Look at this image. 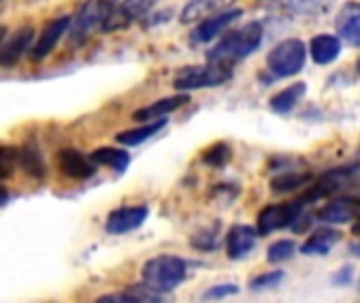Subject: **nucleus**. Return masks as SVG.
I'll return each instance as SVG.
<instances>
[{"mask_svg":"<svg viewBox=\"0 0 360 303\" xmlns=\"http://www.w3.org/2000/svg\"><path fill=\"white\" fill-rule=\"evenodd\" d=\"M257 236H259V232L253 230L251 226H234L230 230V234H228V240H226L228 257L230 259H243V257H247L255 249Z\"/></svg>","mask_w":360,"mask_h":303,"instance_id":"16","label":"nucleus"},{"mask_svg":"<svg viewBox=\"0 0 360 303\" xmlns=\"http://www.w3.org/2000/svg\"><path fill=\"white\" fill-rule=\"evenodd\" d=\"M156 4V0H122L114 13L110 15V19L105 21L101 32H116V30H124L129 27L133 21L143 19V15Z\"/></svg>","mask_w":360,"mask_h":303,"instance_id":"9","label":"nucleus"},{"mask_svg":"<svg viewBox=\"0 0 360 303\" xmlns=\"http://www.w3.org/2000/svg\"><path fill=\"white\" fill-rule=\"evenodd\" d=\"M308 181H310V175H308V173L287 171V173H283V175L274 177L270 186H272V190H274L276 194H285V192H293V190H297L300 186H304V183H308Z\"/></svg>","mask_w":360,"mask_h":303,"instance_id":"25","label":"nucleus"},{"mask_svg":"<svg viewBox=\"0 0 360 303\" xmlns=\"http://www.w3.org/2000/svg\"><path fill=\"white\" fill-rule=\"evenodd\" d=\"M236 293H238L236 285H215L209 291H205L202 299L205 302H215V299H224V297H230V295H236Z\"/></svg>","mask_w":360,"mask_h":303,"instance_id":"29","label":"nucleus"},{"mask_svg":"<svg viewBox=\"0 0 360 303\" xmlns=\"http://www.w3.org/2000/svg\"><path fill=\"white\" fill-rule=\"evenodd\" d=\"M72 19H74V17H70V15H59V17L51 19V21L42 27V32L38 34L36 42L32 44V49H30V59H32V61H42L44 57H49V55L55 51L57 42L63 38V34L70 32Z\"/></svg>","mask_w":360,"mask_h":303,"instance_id":"7","label":"nucleus"},{"mask_svg":"<svg viewBox=\"0 0 360 303\" xmlns=\"http://www.w3.org/2000/svg\"><path fill=\"white\" fill-rule=\"evenodd\" d=\"M95 303H139L135 297L127 295V293H112V295H103Z\"/></svg>","mask_w":360,"mask_h":303,"instance_id":"31","label":"nucleus"},{"mask_svg":"<svg viewBox=\"0 0 360 303\" xmlns=\"http://www.w3.org/2000/svg\"><path fill=\"white\" fill-rule=\"evenodd\" d=\"M171 15H173V11H171V8L160 11V13H156V15H150V19H146V21H143V27L148 30V27H154V25H158V23H162V21H169V19H171Z\"/></svg>","mask_w":360,"mask_h":303,"instance_id":"32","label":"nucleus"},{"mask_svg":"<svg viewBox=\"0 0 360 303\" xmlns=\"http://www.w3.org/2000/svg\"><path fill=\"white\" fill-rule=\"evenodd\" d=\"M295 255V243L293 240H278L268 249V262L270 264H283Z\"/></svg>","mask_w":360,"mask_h":303,"instance_id":"27","label":"nucleus"},{"mask_svg":"<svg viewBox=\"0 0 360 303\" xmlns=\"http://www.w3.org/2000/svg\"><path fill=\"white\" fill-rule=\"evenodd\" d=\"M232 76H234L232 67H226V65H215V63L188 65L175 74L173 89L179 93H190L196 89H213V86L226 84L228 80H232Z\"/></svg>","mask_w":360,"mask_h":303,"instance_id":"5","label":"nucleus"},{"mask_svg":"<svg viewBox=\"0 0 360 303\" xmlns=\"http://www.w3.org/2000/svg\"><path fill=\"white\" fill-rule=\"evenodd\" d=\"M232 0H192L184 11H181V23H190V21H196V19H207V17H213L221 11H228L226 6L230 4Z\"/></svg>","mask_w":360,"mask_h":303,"instance_id":"18","label":"nucleus"},{"mask_svg":"<svg viewBox=\"0 0 360 303\" xmlns=\"http://www.w3.org/2000/svg\"><path fill=\"white\" fill-rule=\"evenodd\" d=\"M308 46L304 40L300 38H287L283 42H278L266 57L268 63V72L274 78H291L295 74H300L306 67V59H308Z\"/></svg>","mask_w":360,"mask_h":303,"instance_id":"3","label":"nucleus"},{"mask_svg":"<svg viewBox=\"0 0 360 303\" xmlns=\"http://www.w3.org/2000/svg\"><path fill=\"white\" fill-rule=\"evenodd\" d=\"M190 101L188 93H177L173 97H165V99H158L146 108H139L137 112H133V120L137 122H156V120H162V116L179 110L181 105H186Z\"/></svg>","mask_w":360,"mask_h":303,"instance_id":"15","label":"nucleus"},{"mask_svg":"<svg viewBox=\"0 0 360 303\" xmlns=\"http://www.w3.org/2000/svg\"><path fill=\"white\" fill-rule=\"evenodd\" d=\"M57 167L70 179H89L97 171L91 158H84L78 150H72V148L61 150L57 154Z\"/></svg>","mask_w":360,"mask_h":303,"instance_id":"11","label":"nucleus"},{"mask_svg":"<svg viewBox=\"0 0 360 303\" xmlns=\"http://www.w3.org/2000/svg\"><path fill=\"white\" fill-rule=\"evenodd\" d=\"M356 72H359V74H360V59H359V61H356Z\"/></svg>","mask_w":360,"mask_h":303,"instance_id":"35","label":"nucleus"},{"mask_svg":"<svg viewBox=\"0 0 360 303\" xmlns=\"http://www.w3.org/2000/svg\"><path fill=\"white\" fill-rule=\"evenodd\" d=\"M291 8L300 15H308V17H321L327 15L338 0H289Z\"/></svg>","mask_w":360,"mask_h":303,"instance_id":"24","label":"nucleus"},{"mask_svg":"<svg viewBox=\"0 0 360 303\" xmlns=\"http://www.w3.org/2000/svg\"><path fill=\"white\" fill-rule=\"evenodd\" d=\"M319 219L323 224L360 221V200L359 198H338V200L329 202L325 209L319 211Z\"/></svg>","mask_w":360,"mask_h":303,"instance_id":"14","label":"nucleus"},{"mask_svg":"<svg viewBox=\"0 0 360 303\" xmlns=\"http://www.w3.org/2000/svg\"><path fill=\"white\" fill-rule=\"evenodd\" d=\"M306 91H308L306 82H295V84L283 89L281 93H276V95L270 99L272 112H276V114H287V112H291V110L302 101V97L306 95Z\"/></svg>","mask_w":360,"mask_h":303,"instance_id":"19","label":"nucleus"},{"mask_svg":"<svg viewBox=\"0 0 360 303\" xmlns=\"http://www.w3.org/2000/svg\"><path fill=\"white\" fill-rule=\"evenodd\" d=\"M264 40V27L259 21H251L234 32H228L209 53L207 61L215 65H226L232 67L234 63L247 59L253 55Z\"/></svg>","mask_w":360,"mask_h":303,"instance_id":"1","label":"nucleus"},{"mask_svg":"<svg viewBox=\"0 0 360 303\" xmlns=\"http://www.w3.org/2000/svg\"><path fill=\"white\" fill-rule=\"evenodd\" d=\"M306 202L300 200H291V202H281V205H270L266 207L259 215H257V232L262 236L272 234L276 230H283L287 226H295V221L302 217Z\"/></svg>","mask_w":360,"mask_h":303,"instance_id":"6","label":"nucleus"},{"mask_svg":"<svg viewBox=\"0 0 360 303\" xmlns=\"http://www.w3.org/2000/svg\"><path fill=\"white\" fill-rule=\"evenodd\" d=\"M167 127V120H156V122H148L139 129H131V131H122L116 135V141L120 146H139L143 141H148L150 137H154L158 131H162Z\"/></svg>","mask_w":360,"mask_h":303,"instance_id":"22","label":"nucleus"},{"mask_svg":"<svg viewBox=\"0 0 360 303\" xmlns=\"http://www.w3.org/2000/svg\"><path fill=\"white\" fill-rule=\"evenodd\" d=\"M340 232L331 230V228H321L319 232H314V236H310V240L302 247L304 255H327L338 243H340Z\"/></svg>","mask_w":360,"mask_h":303,"instance_id":"20","label":"nucleus"},{"mask_svg":"<svg viewBox=\"0 0 360 303\" xmlns=\"http://www.w3.org/2000/svg\"><path fill=\"white\" fill-rule=\"evenodd\" d=\"M148 207H124L116 209L108 215L105 230L110 234H127L137 230L146 219H148Z\"/></svg>","mask_w":360,"mask_h":303,"instance_id":"10","label":"nucleus"},{"mask_svg":"<svg viewBox=\"0 0 360 303\" xmlns=\"http://www.w3.org/2000/svg\"><path fill=\"white\" fill-rule=\"evenodd\" d=\"M19 162L21 167L32 175V177H42L44 175V162L34 143H27L19 150Z\"/></svg>","mask_w":360,"mask_h":303,"instance_id":"23","label":"nucleus"},{"mask_svg":"<svg viewBox=\"0 0 360 303\" xmlns=\"http://www.w3.org/2000/svg\"><path fill=\"white\" fill-rule=\"evenodd\" d=\"M338 36L348 44L360 46V2H346L335 17Z\"/></svg>","mask_w":360,"mask_h":303,"instance_id":"13","label":"nucleus"},{"mask_svg":"<svg viewBox=\"0 0 360 303\" xmlns=\"http://www.w3.org/2000/svg\"><path fill=\"white\" fill-rule=\"evenodd\" d=\"M230 156H232V152H230V146L228 143H215V146H211L202 154V162L209 165V167H213V169H221V167L228 165Z\"/></svg>","mask_w":360,"mask_h":303,"instance_id":"26","label":"nucleus"},{"mask_svg":"<svg viewBox=\"0 0 360 303\" xmlns=\"http://www.w3.org/2000/svg\"><path fill=\"white\" fill-rule=\"evenodd\" d=\"M17 156V152H13L11 148H2V152H0V167H2V179H6L8 175H11V171H13V167H17V162H13L11 158H15Z\"/></svg>","mask_w":360,"mask_h":303,"instance_id":"30","label":"nucleus"},{"mask_svg":"<svg viewBox=\"0 0 360 303\" xmlns=\"http://www.w3.org/2000/svg\"><path fill=\"white\" fill-rule=\"evenodd\" d=\"M118 6V0H84L78 8V13L72 19L70 27V40L74 44L84 42L95 30H103L105 21Z\"/></svg>","mask_w":360,"mask_h":303,"instance_id":"4","label":"nucleus"},{"mask_svg":"<svg viewBox=\"0 0 360 303\" xmlns=\"http://www.w3.org/2000/svg\"><path fill=\"white\" fill-rule=\"evenodd\" d=\"M308 51H310L314 63H319V65L333 63L342 53V38L335 34H319L310 40Z\"/></svg>","mask_w":360,"mask_h":303,"instance_id":"17","label":"nucleus"},{"mask_svg":"<svg viewBox=\"0 0 360 303\" xmlns=\"http://www.w3.org/2000/svg\"><path fill=\"white\" fill-rule=\"evenodd\" d=\"M243 15V8H228V11H221L213 17H207L202 21H198V25L192 30L190 34V40L194 44H205V42H211L213 38H217L228 25H232L238 17Z\"/></svg>","mask_w":360,"mask_h":303,"instance_id":"8","label":"nucleus"},{"mask_svg":"<svg viewBox=\"0 0 360 303\" xmlns=\"http://www.w3.org/2000/svg\"><path fill=\"white\" fill-rule=\"evenodd\" d=\"M283 278H285L283 272H268V274H262L255 281H251L249 287H251V291H266V289L278 287L283 283Z\"/></svg>","mask_w":360,"mask_h":303,"instance_id":"28","label":"nucleus"},{"mask_svg":"<svg viewBox=\"0 0 360 303\" xmlns=\"http://www.w3.org/2000/svg\"><path fill=\"white\" fill-rule=\"evenodd\" d=\"M186 274L188 266L184 259L173 255H160L146 262L141 270V281L152 293H169L186 281Z\"/></svg>","mask_w":360,"mask_h":303,"instance_id":"2","label":"nucleus"},{"mask_svg":"<svg viewBox=\"0 0 360 303\" xmlns=\"http://www.w3.org/2000/svg\"><path fill=\"white\" fill-rule=\"evenodd\" d=\"M352 253H354L356 257H360V243L359 245H352Z\"/></svg>","mask_w":360,"mask_h":303,"instance_id":"34","label":"nucleus"},{"mask_svg":"<svg viewBox=\"0 0 360 303\" xmlns=\"http://www.w3.org/2000/svg\"><path fill=\"white\" fill-rule=\"evenodd\" d=\"M95 165H101V167H110L118 173H122L129 165H131V156L129 152L124 150H118V148H97L91 152L89 156Z\"/></svg>","mask_w":360,"mask_h":303,"instance_id":"21","label":"nucleus"},{"mask_svg":"<svg viewBox=\"0 0 360 303\" xmlns=\"http://www.w3.org/2000/svg\"><path fill=\"white\" fill-rule=\"evenodd\" d=\"M32 38H34V27L32 25H23L19 27L11 38H6L2 42V49H0V65L2 67H11L19 61V57L30 51L32 46Z\"/></svg>","mask_w":360,"mask_h":303,"instance_id":"12","label":"nucleus"},{"mask_svg":"<svg viewBox=\"0 0 360 303\" xmlns=\"http://www.w3.org/2000/svg\"><path fill=\"white\" fill-rule=\"evenodd\" d=\"M333 283H335L338 287H346V285H350V283H352V268H350V266H344V268L333 276Z\"/></svg>","mask_w":360,"mask_h":303,"instance_id":"33","label":"nucleus"}]
</instances>
